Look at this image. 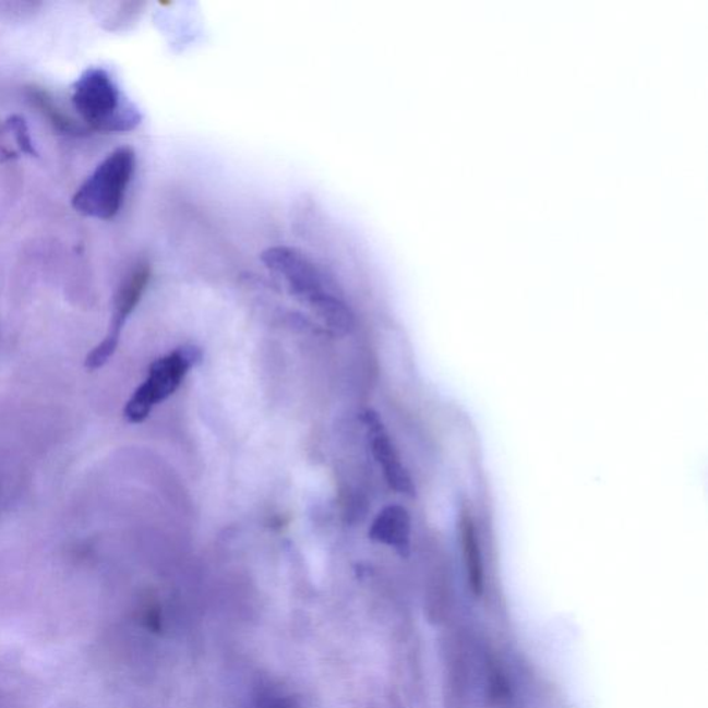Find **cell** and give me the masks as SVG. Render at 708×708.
Returning a JSON list of instances; mask_svg holds the SVG:
<instances>
[{"instance_id":"obj_12","label":"cell","mask_w":708,"mask_h":708,"mask_svg":"<svg viewBox=\"0 0 708 708\" xmlns=\"http://www.w3.org/2000/svg\"><path fill=\"white\" fill-rule=\"evenodd\" d=\"M0 158H2L3 161H7V159H12L13 153H10L8 148L0 146Z\"/></svg>"},{"instance_id":"obj_7","label":"cell","mask_w":708,"mask_h":708,"mask_svg":"<svg viewBox=\"0 0 708 708\" xmlns=\"http://www.w3.org/2000/svg\"><path fill=\"white\" fill-rule=\"evenodd\" d=\"M411 518L399 505L386 506L370 529V539L389 545L406 555L410 550Z\"/></svg>"},{"instance_id":"obj_6","label":"cell","mask_w":708,"mask_h":708,"mask_svg":"<svg viewBox=\"0 0 708 708\" xmlns=\"http://www.w3.org/2000/svg\"><path fill=\"white\" fill-rule=\"evenodd\" d=\"M363 421L369 431L372 454L376 461L384 470L387 483L393 490L399 491L401 494L415 495L416 489L412 484L410 475L407 473L405 467L397 456L395 446H393L389 436L382 423L381 418L375 411L367 410L363 416Z\"/></svg>"},{"instance_id":"obj_5","label":"cell","mask_w":708,"mask_h":708,"mask_svg":"<svg viewBox=\"0 0 708 708\" xmlns=\"http://www.w3.org/2000/svg\"><path fill=\"white\" fill-rule=\"evenodd\" d=\"M149 276H152V268H149L147 263H139L129 273L121 288L118 289L110 331H108L105 340L87 355L85 361L87 370L95 371L101 369L112 358V355L116 353L118 344H120L123 324L131 316L137 303L141 302L143 293L148 286Z\"/></svg>"},{"instance_id":"obj_3","label":"cell","mask_w":708,"mask_h":708,"mask_svg":"<svg viewBox=\"0 0 708 708\" xmlns=\"http://www.w3.org/2000/svg\"><path fill=\"white\" fill-rule=\"evenodd\" d=\"M201 353L195 348H180L164 358L155 360L148 370L147 380L133 393L125 407V418L129 422L141 423L149 416L153 408L169 396H172L182 385L184 376L191 367L199 363Z\"/></svg>"},{"instance_id":"obj_2","label":"cell","mask_w":708,"mask_h":708,"mask_svg":"<svg viewBox=\"0 0 708 708\" xmlns=\"http://www.w3.org/2000/svg\"><path fill=\"white\" fill-rule=\"evenodd\" d=\"M134 168L136 154L133 148L113 149L76 191L72 206L81 215L89 218L112 219L121 209Z\"/></svg>"},{"instance_id":"obj_1","label":"cell","mask_w":708,"mask_h":708,"mask_svg":"<svg viewBox=\"0 0 708 708\" xmlns=\"http://www.w3.org/2000/svg\"><path fill=\"white\" fill-rule=\"evenodd\" d=\"M72 103L82 120L97 132H129L142 122V113L103 69H89L81 75L72 92Z\"/></svg>"},{"instance_id":"obj_4","label":"cell","mask_w":708,"mask_h":708,"mask_svg":"<svg viewBox=\"0 0 708 708\" xmlns=\"http://www.w3.org/2000/svg\"><path fill=\"white\" fill-rule=\"evenodd\" d=\"M262 261L272 272L283 277L291 291L312 309L335 295L331 291V284L324 273L302 251L287 247L271 248L263 252Z\"/></svg>"},{"instance_id":"obj_10","label":"cell","mask_w":708,"mask_h":708,"mask_svg":"<svg viewBox=\"0 0 708 708\" xmlns=\"http://www.w3.org/2000/svg\"><path fill=\"white\" fill-rule=\"evenodd\" d=\"M8 127L13 132L15 142H17L22 152L28 155H38L29 136L27 123L22 117L13 116L8 120Z\"/></svg>"},{"instance_id":"obj_11","label":"cell","mask_w":708,"mask_h":708,"mask_svg":"<svg viewBox=\"0 0 708 708\" xmlns=\"http://www.w3.org/2000/svg\"><path fill=\"white\" fill-rule=\"evenodd\" d=\"M257 708H299L289 696H284L274 691H263L257 696Z\"/></svg>"},{"instance_id":"obj_8","label":"cell","mask_w":708,"mask_h":708,"mask_svg":"<svg viewBox=\"0 0 708 708\" xmlns=\"http://www.w3.org/2000/svg\"><path fill=\"white\" fill-rule=\"evenodd\" d=\"M461 536L464 557L465 562H467L470 588H472L473 593L480 596V593L483 592L482 554H480L477 529H475L473 521L468 515H464L463 518Z\"/></svg>"},{"instance_id":"obj_9","label":"cell","mask_w":708,"mask_h":708,"mask_svg":"<svg viewBox=\"0 0 708 708\" xmlns=\"http://www.w3.org/2000/svg\"><path fill=\"white\" fill-rule=\"evenodd\" d=\"M29 101L33 106L38 108L39 112L49 121L50 125L64 134H81L84 133V128L77 125L72 121L69 116L57 107L53 98L50 97L48 92L39 89V87H29L27 92Z\"/></svg>"}]
</instances>
